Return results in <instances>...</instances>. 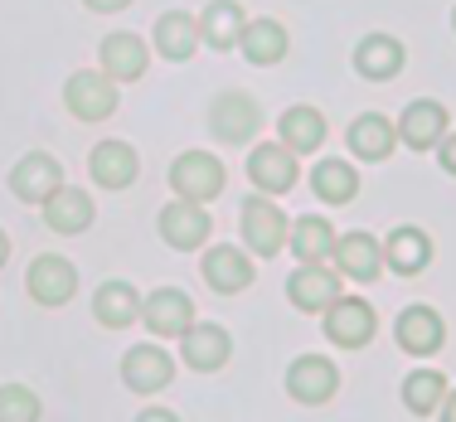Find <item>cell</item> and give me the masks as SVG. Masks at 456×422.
Returning a JSON list of instances; mask_svg holds the SVG:
<instances>
[{"mask_svg": "<svg viewBox=\"0 0 456 422\" xmlns=\"http://www.w3.org/2000/svg\"><path fill=\"white\" fill-rule=\"evenodd\" d=\"M39 214H45L49 233L73 238V233H88V229H93L97 204H93V194H88V190H78V185H59L45 204H39Z\"/></svg>", "mask_w": 456, "mask_h": 422, "instance_id": "cell-23", "label": "cell"}, {"mask_svg": "<svg viewBox=\"0 0 456 422\" xmlns=\"http://www.w3.org/2000/svg\"><path fill=\"white\" fill-rule=\"evenodd\" d=\"M141 301L146 296H141L126 277H107L102 287L93 291V316H97L102 330H126V326L141 321Z\"/></svg>", "mask_w": 456, "mask_h": 422, "instance_id": "cell-27", "label": "cell"}, {"mask_svg": "<svg viewBox=\"0 0 456 422\" xmlns=\"http://www.w3.org/2000/svg\"><path fill=\"white\" fill-rule=\"evenodd\" d=\"M350 63H354V73H360L364 83H394L398 73H403V63H408V49H403L398 35L374 29V35H364L360 45H354Z\"/></svg>", "mask_w": 456, "mask_h": 422, "instance_id": "cell-20", "label": "cell"}, {"mask_svg": "<svg viewBox=\"0 0 456 422\" xmlns=\"http://www.w3.org/2000/svg\"><path fill=\"white\" fill-rule=\"evenodd\" d=\"M45 403L29 384H0V422H39Z\"/></svg>", "mask_w": 456, "mask_h": 422, "instance_id": "cell-33", "label": "cell"}, {"mask_svg": "<svg viewBox=\"0 0 456 422\" xmlns=\"http://www.w3.org/2000/svg\"><path fill=\"white\" fill-rule=\"evenodd\" d=\"M297 175H301V160L281 141H263V146L248 150V180L267 199H281L287 190H297Z\"/></svg>", "mask_w": 456, "mask_h": 422, "instance_id": "cell-14", "label": "cell"}, {"mask_svg": "<svg viewBox=\"0 0 456 422\" xmlns=\"http://www.w3.org/2000/svg\"><path fill=\"white\" fill-rule=\"evenodd\" d=\"M437 166H442V175H452V180H456V132L442 136V146H437Z\"/></svg>", "mask_w": 456, "mask_h": 422, "instance_id": "cell-34", "label": "cell"}, {"mask_svg": "<svg viewBox=\"0 0 456 422\" xmlns=\"http://www.w3.org/2000/svg\"><path fill=\"white\" fill-rule=\"evenodd\" d=\"M437 418H442V422H456V388H447V398H442Z\"/></svg>", "mask_w": 456, "mask_h": 422, "instance_id": "cell-37", "label": "cell"}, {"mask_svg": "<svg viewBox=\"0 0 456 422\" xmlns=\"http://www.w3.org/2000/svg\"><path fill=\"white\" fill-rule=\"evenodd\" d=\"M117 369H122V384L132 388V394L151 398V394H166V388L175 384V354H170L166 345H156V340H141L122 354Z\"/></svg>", "mask_w": 456, "mask_h": 422, "instance_id": "cell-7", "label": "cell"}, {"mask_svg": "<svg viewBox=\"0 0 456 422\" xmlns=\"http://www.w3.org/2000/svg\"><path fill=\"white\" fill-rule=\"evenodd\" d=\"M5 263H10V233L0 229V267H5Z\"/></svg>", "mask_w": 456, "mask_h": 422, "instance_id": "cell-38", "label": "cell"}, {"mask_svg": "<svg viewBox=\"0 0 456 422\" xmlns=\"http://www.w3.org/2000/svg\"><path fill=\"white\" fill-rule=\"evenodd\" d=\"M447 374L442 369H412L403 378V388H398V398H403V408L412 418H432L442 408V398H447Z\"/></svg>", "mask_w": 456, "mask_h": 422, "instance_id": "cell-32", "label": "cell"}, {"mask_svg": "<svg viewBox=\"0 0 456 422\" xmlns=\"http://www.w3.org/2000/svg\"><path fill=\"white\" fill-rule=\"evenodd\" d=\"M384 267L398 277L428 272L432 267V233L418 229V223H398V229L384 238Z\"/></svg>", "mask_w": 456, "mask_h": 422, "instance_id": "cell-26", "label": "cell"}, {"mask_svg": "<svg viewBox=\"0 0 456 422\" xmlns=\"http://www.w3.org/2000/svg\"><path fill=\"white\" fill-rule=\"evenodd\" d=\"M141 326L156 335V340H180V335L194 326V301H190V291H180V287H156L146 301H141Z\"/></svg>", "mask_w": 456, "mask_h": 422, "instance_id": "cell-17", "label": "cell"}, {"mask_svg": "<svg viewBox=\"0 0 456 422\" xmlns=\"http://www.w3.org/2000/svg\"><path fill=\"white\" fill-rule=\"evenodd\" d=\"M25 291L35 306H69L73 291H78V267L69 263L63 253H39L25 272Z\"/></svg>", "mask_w": 456, "mask_h": 422, "instance_id": "cell-12", "label": "cell"}, {"mask_svg": "<svg viewBox=\"0 0 456 422\" xmlns=\"http://www.w3.org/2000/svg\"><path fill=\"white\" fill-rule=\"evenodd\" d=\"M204 126L219 146H253V136L263 132V107L248 88H224L204 112Z\"/></svg>", "mask_w": 456, "mask_h": 422, "instance_id": "cell-1", "label": "cell"}, {"mask_svg": "<svg viewBox=\"0 0 456 422\" xmlns=\"http://www.w3.org/2000/svg\"><path fill=\"white\" fill-rule=\"evenodd\" d=\"M345 281L330 263H297V272L287 277V301L301 311V316H325L335 301L345 296Z\"/></svg>", "mask_w": 456, "mask_h": 422, "instance_id": "cell-9", "label": "cell"}, {"mask_svg": "<svg viewBox=\"0 0 456 422\" xmlns=\"http://www.w3.org/2000/svg\"><path fill=\"white\" fill-rule=\"evenodd\" d=\"M63 107L73 112V122L97 126V122H107V117H117L122 88H117L102 69H73L69 83H63Z\"/></svg>", "mask_w": 456, "mask_h": 422, "instance_id": "cell-4", "label": "cell"}, {"mask_svg": "<svg viewBox=\"0 0 456 422\" xmlns=\"http://www.w3.org/2000/svg\"><path fill=\"white\" fill-rule=\"evenodd\" d=\"M156 233L170 253H200L214 233V219L204 204H190V199H170L156 209Z\"/></svg>", "mask_w": 456, "mask_h": 422, "instance_id": "cell-6", "label": "cell"}, {"mask_svg": "<svg viewBox=\"0 0 456 422\" xmlns=\"http://www.w3.org/2000/svg\"><path fill=\"white\" fill-rule=\"evenodd\" d=\"M243 29H248V10L238 5V0H209V5L200 10V45L214 49V53L238 49Z\"/></svg>", "mask_w": 456, "mask_h": 422, "instance_id": "cell-29", "label": "cell"}, {"mask_svg": "<svg viewBox=\"0 0 456 422\" xmlns=\"http://www.w3.org/2000/svg\"><path fill=\"white\" fill-rule=\"evenodd\" d=\"M398 146H408V150H437L442 146V136L452 132V117H447V107L437 102V97H412V102L398 112Z\"/></svg>", "mask_w": 456, "mask_h": 422, "instance_id": "cell-13", "label": "cell"}, {"mask_svg": "<svg viewBox=\"0 0 456 422\" xmlns=\"http://www.w3.org/2000/svg\"><path fill=\"white\" fill-rule=\"evenodd\" d=\"M394 340L398 350L412 354V360H432V354H442V345H447V321H442L437 306H403L394 316Z\"/></svg>", "mask_w": 456, "mask_h": 422, "instance_id": "cell-11", "label": "cell"}, {"mask_svg": "<svg viewBox=\"0 0 456 422\" xmlns=\"http://www.w3.org/2000/svg\"><path fill=\"white\" fill-rule=\"evenodd\" d=\"M238 233H243V248L253 257H277L287 248V233H291V219L281 214L277 199L267 194H243L238 199Z\"/></svg>", "mask_w": 456, "mask_h": 422, "instance_id": "cell-2", "label": "cell"}, {"mask_svg": "<svg viewBox=\"0 0 456 422\" xmlns=\"http://www.w3.org/2000/svg\"><path fill=\"white\" fill-rule=\"evenodd\" d=\"M59 185H69V180H63V166L49 150H25V156L10 166V194H15L20 204H45Z\"/></svg>", "mask_w": 456, "mask_h": 422, "instance_id": "cell-19", "label": "cell"}, {"mask_svg": "<svg viewBox=\"0 0 456 422\" xmlns=\"http://www.w3.org/2000/svg\"><path fill=\"white\" fill-rule=\"evenodd\" d=\"M151 49L166 63H190L200 53V15L190 10H166V15L151 25Z\"/></svg>", "mask_w": 456, "mask_h": 422, "instance_id": "cell-25", "label": "cell"}, {"mask_svg": "<svg viewBox=\"0 0 456 422\" xmlns=\"http://www.w3.org/2000/svg\"><path fill=\"white\" fill-rule=\"evenodd\" d=\"M340 394V369L325 354H297L287 364V398L301 408H321Z\"/></svg>", "mask_w": 456, "mask_h": 422, "instance_id": "cell-10", "label": "cell"}, {"mask_svg": "<svg viewBox=\"0 0 456 422\" xmlns=\"http://www.w3.org/2000/svg\"><path fill=\"white\" fill-rule=\"evenodd\" d=\"M325 112L321 107H311V102H291V107H281V117H277V141L291 150V156H316V150L325 146Z\"/></svg>", "mask_w": 456, "mask_h": 422, "instance_id": "cell-24", "label": "cell"}, {"mask_svg": "<svg viewBox=\"0 0 456 422\" xmlns=\"http://www.w3.org/2000/svg\"><path fill=\"white\" fill-rule=\"evenodd\" d=\"M321 335L335 345V350H364V345L379 335V311L369 306L364 296H340L321 316Z\"/></svg>", "mask_w": 456, "mask_h": 422, "instance_id": "cell-8", "label": "cell"}, {"mask_svg": "<svg viewBox=\"0 0 456 422\" xmlns=\"http://www.w3.org/2000/svg\"><path fill=\"white\" fill-rule=\"evenodd\" d=\"M200 277H204V287L219 291V296H238V291L253 287L257 263L243 243H204L200 248Z\"/></svg>", "mask_w": 456, "mask_h": 422, "instance_id": "cell-5", "label": "cell"}, {"mask_svg": "<svg viewBox=\"0 0 456 422\" xmlns=\"http://www.w3.org/2000/svg\"><path fill=\"white\" fill-rule=\"evenodd\" d=\"M88 175H93L97 190H112V194H117V190H132L136 175H141L136 146H132V141H122V136L97 141V146L88 150Z\"/></svg>", "mask_w": 456, "mask_h": 422, "instance_id": "cell-16", "label": "cell"}, {"mask_svg": "<svg viewBox=\"0 0 456 422\" xmlns=\"http://www.w3.org/2000/svg\"><path fill=\"white\" fill-rule=\"evenodd\" d=\"M170 190H175V199H190V204H214L228 185V170L224 160L214 156V150L194 146V150H180L175 160H170Z\"/></svg>", "mask_w": 456, "mask_h": 422, "instance_id": "cell-3", "label": "cell"}, {"mask_svg": "<svg viewBox=\"0 0 456 422\" xmlns=\"http://www.w3.org/2000/svg\"><path fill=\"white\" fill-rule=\"evenodd\" d=\"M345 146H350V156L364 160V166L388 160V156L398 150V126H394V117H384V112H360L350 126H345Z\"/></svg>", "mask_w": 456, "mask_h": 422, "instance_id": "cell-21", "label": "cell"}, {"mask_svg": "<svg viewBox=\"0 0 456 422\" xmlns=\"http://www.w3.org/2000/svg\"><path fill=\"white\" fill-rule=\"evenodd\" d=\"M287 49H291V35H287V25L273 20V15L248 20L243 39H238V53H243L253 69H277V63L287 59Z\"/></svg>", "mask_w": 456, "mask_h": 422, "instance_id": "cell-28", "label": "cell"}, {"mask_svg": "<svg viewBox=\"0 0 456 422\" xmlns=\"http://www.w3.org/2000/svg\"><path fill=\"white\" fill-rule=\"evenodd\" d=\"M83 5H88L93 15H122V10L132 5V0H83Z\"/></svg>", "mask_w": 456, "mask_h": 422, "instance_id": "cell-35", "label": "cell"}, {"mask_svg": "<svg viewBox=\"0 0 456 422\" xmlns=\"http://www.w3.org/2000/svg\"><path fill=\"white\" fill-rule=\"evenodd\" d=\"M136 422H180V413H170V408H141Z\"/></svg>", "mask_w": 456, "mask_h": 422, "instance_id": "cell-36", "label": "cell"}, {"mask_svg": "<svg viewBox=\"0 0 456 422\" xmlns=\"http://www.w3.org/2000/svg\"><path fill=\"white\" fill-rule=\"evenodd\" d=\"M180 360L190 364L194 374H219L224 364L233 360V335H228L219 321H194V326L180 335Z\"/></svg>", "mask_w": 456, "mask_h": 422, "instance_id": "cell-18", "label": "cell"}, {"mask_svg": "<svg viewBox=\"0 0 456 422\" xmlns=\"http://www.w3.org/2000/svg\"><path fill=\"white\" fill-rule=\"evenodd\" d=\"M335 243H340V233H335V223L325 219V214H301V219H291L287 253L297 257V263H330Z\"/></svg>", "mask_w": 456, "mask_h": 422, "instance_id": "cell-30", "label": "cell"}, {"mask_svg": "<svg viewBox=\"0 0 456 422\" xmlns=\"http://www.w3.org/2000/svg\"><path fill=\"white\" fill-rule=\"evenodd\" d=\"M97 69H102L117 88L146 78V69H151L146 39H141L136 29H112V35H102V45H97Z\"/></svg>", "mask_w": 456, "mask_h": 422, "instance_id": "cell-15", "label": "cell"}, {"mask_svg": "<svg viewBox=\"0 0 456 422\" xmlns=\"http://www.w3.org/2000/svg\"><path fill=\"white\" fill-rule=\"evenodd\" d=\"M330 267L340 272V281H374L379 272H384V243H379L374 233H364V229H354V233H345L340 243H335V253H330Z\"/></svg>", "mask_w": 456, "mask_h": 422, "instance_id": "cell-22", "label": "cell"}, {"mask_svg": "<svg viewBox=\"0 0 456 422\" xmlns=\"http://www.w3.org/2000/svg\"><path fill=\"white\" fill-rule=\"evenodd\" d=\"M452 29H456V5H452Z\"/></svg>", "mask_w": 456, "mask_h": 422, "instance_id": "cell-39", "label": "cell"}, {"mask_svg": "<svg viewBox=\"0 0 456 422\" xmlns=\"http://www.w3.org/2000/svg\"><path fill=\"white\" fill-rule=\"evenodd\" d=\"M311 194H316L321 204H330V209L350 204L354 194H360V170H354V160H345V156L316 160V166H311Z\"/></svg>", "mask_w": 456, "mask_h": 422, "instance_id": "cell-31", "label": "cell"}]
</instances>
